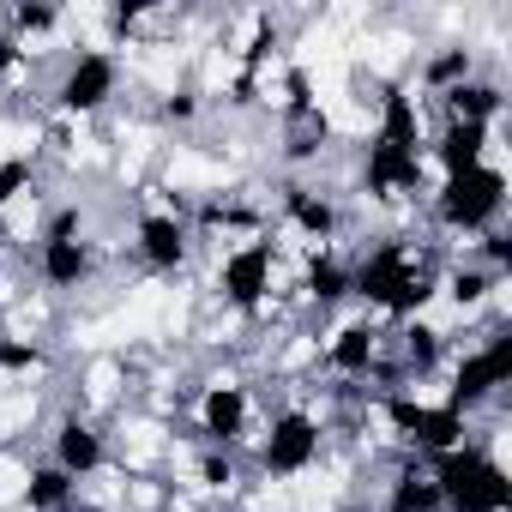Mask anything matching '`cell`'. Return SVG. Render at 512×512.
<instances>
[{
  "label": "cell",
  "mask_w": 512,
  "mask_h": 512,
  "mask_svg": "<svg viewBox=\"0 0 512 512\" xmlns=\"http://www.w3.org/2000/svg\"><path fill=\"white\" fill-rule=\"evenodd\" d=\"M428 476H434V488H440V500H446L452 512H506V506H512L506 470H500L488 452H476V446L440 452V458L428 464Z\"/></svg>",
  "instance_id": "1"
},
{
  "label": "cell",
  "mask_w": 512,
  "mask_h": 512,
  "mask_svg": "<svg viewBox=\"0 0 512 512\" xmlns=\"http://www.w3.org/2000/svg\"><path fill=\"white\" fill-rule=\"evenodd\" d=\"M506 205V175L500 169H470V175H446L440 187V223L446 229H488Z\"/></svg>",
  "instance_id": "2"
},
{
  "label": "cell",
  "mask_w": 512,
  "mask_h": 512,
  "mask_svg": "<svg viewBox=\"0 0 512 512\" xmlns=\"http://www.w3.org/2000/svg\"><path fill=\"white\" fill-rule=\"evenodd\" d=\"M506 380H512V332H494L488 350H476V356L458 362L452 392H446V410L464 416V410H476V404H482L494 386H506Z\"/></svg>",
  "instance_id": "3"
},
{
  "label": "cell",
  "mask_w": 512,
  "mask_h": 512,
  "mask_svg": "<svg viewBox=\"0 0 512 512\" xmlns=\"http://www.w3.org/2000/svg\"><path fill=\"white\" fill-rule=\"evenodd\" d=\"M386 416H392V428H398L416 452H428V458L464 446V416H452L446 404L428 410V404H416V398H386Z\"/></svg>",
  "instance_id": "4"
},
{
  "label": "cell",
  "mask_w": 512,
  "mask_h": 512,
  "mask_svg": "<svg viewBox=\"0 0 512 512\" xmlns=\"http://www.w3.org/2000/svg\"><path fill=\"white\" fill-rule=\"evenodd\" d=\"M314 452H320V422H314L308 410H284V416L272 422L266 446H260V464H266L272 476H296V470L314 464Z\"/></svg>",
  "instance_id": "5"
},
{
  "label": "cell",
  "mask_w": 512,
  "mask_h": 512,
  "mask_svg": "<svg viewBox=\"0 0 512 512\" xmlns=\"http://www.w3.org/2000/svg\"><path fill=\"white\" fill-rule=\"evenodd\" d=\"M416 272V260H410V247L404 241H386V247H374L368 260L350 272V296H362L368 308H392V296L404 290V278Z\"/></svg>",
  "instance_id": "6"
},
{
  "label": "cell",
  "mask_w": 512,
  "mask_h": 512,
  "mask_svg": "<svg viewBox=\"0 0 512 512\" xmlns=\"http://www.w3.org/2000/svg\"><path fill=\"white\" fill-rule=\"evenodd\" d=\"M217 290H223L235 308H260L266 290H272V247H266V241L235 247L229 260H223V272H217Z\"/></svg>",
  "instance_id": "7"
},
{
  "label": "cell",
  "mask_w": 512,
  "mask_h": 512,
  "mask_svg": "<svg viewBox=\"0 0 512 512\" xmlns=\"http://www.w3.org/2000/svg\"><path fill=\"white\" fill-rule=\"evenodd\" d=\"M115 55H79L73 67H67V79H61V91H55V103L67 109V115H91V109H103L109 97H115Z\"/></svg>",
  "instance_id": "8"
},
{
  "label": "cell",
  "mask_w": 512,
  "mask_h": 512,
  "mask_svg": "<svg viewBox=\"0 0 512 512\" xmlns=\"http://www.w3.org/2000/svg\"><path fill=\"white\" fill-rule=\"evenodd\" d=\"M362 181L374 199H398V193H422V157L416 151H398L386 139L368 145V163H362Z\"/></svg>",
  "instance_id": "9"
},
{
  "label": "cell",
  "mask_w": 512,
  "mask_h": 512,
  "mask_svg": "<svg viewBox=\"0 0 512 512\" xmlns=\"http://www.w3.org/2000/svg\"><path fill=\"white\" fill-rule=\"evenodd\" d=\"M199 434L211 446H235L247 434V392L241 386H211L199 404Z\"/></svg>",
  "instance_id": "10"
},
{
  "label": "cell",
  "mask_w": 512,
  "mask_h": 512,
  "mask_svg": "<svg viewBox=\"0 0 512 512\" xmlns=\"http://www.w3.org/2000/svg\"><path fill=\"white\" fill-rule=\"evenodd\" d=\"M139 253H145V266L175 272L187 260V229H181V217H169V211L139 217Z\"/></svg>",
  "instance_id": "11"
},
{
  "label": "cell",
  "mask_w": 512,
  "mask_h": 512,
  "mask_svg": "<svg viewBox=\"0 0 512 512\" xmlns=\"http://www.w3.org/2000/svg\"><path fill=\"white\" fill-rule=\"evenodd\" d=\"M55 464L79 482V476H91V470H103V434L91 428V422H79V416H67L61 428H55Z\"/></svg>",
  "instance_id": "12"
},
{
  "label": "cell",
  "mask_w": 512,
  "mask_h": 512,
  "mask_svg": "<svg viewBox=\"0 0 512 512\" xmlns=\"http://www.w3.org/2000/svg\"><path fill=\"white\" fill-rule=\"evenodd\" d=\"M37 272H43V284L73 290V284H85V278H91V247H85V241H43Z\"/></svg>",
  "instance_id": "13"
},
{
  "label": "cell",
  "mask_w": 512,
  "mask_h": 512,
  "mask_svg": "<svg viewBox=\"0 0 512 512\" xmlns=\"http://www.w3.org/2000/svg\"><path fill=\"white\" fill-rule=\"evenodd\" d=\"M284 211H290L314 241H332V235H338V205H332L326 193L302 187V181H290V187H284Z\"/></svg>",
  "instance_id": "14"
},
{
  "label": "cell",
  "mask_w": 512,
  "mask_h": 512,
  "mask_svg": "<svg viewBox=\"0 0 512 512\" xmlns=\"http://www.w3.org/2000/svg\"><path fill=\"white\" fill-rule=\"evenodd\" d=\"M482 151H488V127H464V121H452L446 139L434 145V157H440L446 175H470V169H482Z\"/></svg>",
  "instance_id": "15"
},
{
  "label": "cell",
  "mask_w": 512,
  "mask_h": 512,
  "mask_svg": "<svg viewBox=\"0 0 512 512\" xmlns=\"http://www.w3.org/2000/svg\"><path fill=\"white\" fill-rule=\"evenodd\" d=\"M374 356H380V332H374V326H344V332L332 338V350H326V362H332L338 374H350V380H362V374L374 368Z\"/></svg>",
  "instance_id": "16"
},
{
  "label": "cell",
  "mask_w": 512,
  "mask_h": 512,
  "mask_svg": "<svg viewBox=\"0 0 512 512\" xmlns=\"http://www.w3.org/2000/svg\"><path fill=\"white\" fill-rule=\"evenodd\" d=\"M386 512H446V500H440V488H434V476H428V470H416V464H404V470L392 476V494H386Z\"/></svg>",
  "instance_id": "17"
},
{
  "label": "cell",
  "mask_w": 512,
  "mask_h": 512,
  "mask_svg": "<svg viewBox=\"0 0 512 512\" xmlns=\"http://www.w3.org/2000/svg\"><path fill=\"white\" fill-rule=\"evenodd\" d=\"M446 109H452V121H464V127H488V121L500 115V85H476V79H464V85L446 91Z\"/></svg>",
  "instance_id": "18"
},
{
  "label": "cell",
  "mask_w": 512,
  "mask_h": 512,
  "mask_svg": "<svg viewBox=\"0 0 512 512\" xmlns=\"http://www.w3.org/2000/svg\"><path fill=\"white\" fill-rule=\"evenodd\" d=\"M73 476L61 470V464H43V470H31V482H25V500L37 506V512H67L73 506Z\"/></svg>",
  "instance_id": "19"
},
{
  "label": "cell",
  "mask_w": 512,
  "mask_h": 512,
  "mask_svg": "<svg viewBox=\"0 0 512 512\" xmlns=\"http://www.w3.org/2000/svg\"><path fill=\"white\" fill-rule=\"evenodd\" d=\"M374 139H386V145H398V151H416V103L404 97V91H386V103H380V133Z\"/></svg>",
  "instance_id": "20"
},
{
  "label": "cell",
  "mask_w": 512,
  "mask_h": 512,
  "mask_svg": "<svg viewBox=\"0 0 512 512\" xmlns=\"http://www.w3.org/2000/svg\"><path fill=\"white\" fill-rule=\"evenodd\" d=\"M308 290H314V302H320V308H332V302H344V296H350V272H344L338 260H314Z\"/></svg>",
  "instance_id": "21"
},
{
  "label": "cell",
  "mask_w": 512,
  "mask_h": 512,
  "mask_svg": "<svg viewBox=\"0 0 512 512\" xmlns=\"http://www.w3.org/2000/svg\"><path fill=\"white\" fill-rule=\"evenodd\" d=\"M434 362H440V332L434 326H410L404 332V368L410 374H428Z\"/></svg>",
  "instance_id": "22"
},
{
  "label": "cell",
  "mask_w": 512,
  "mask_h": 512,
  "mask_svg": "<svg viewBox=\"0 0 512 512\" xmlns=\"http://www.w3.org/2000/svg\"><path fill=\"white\" fill-rule=\"evenodd\" d=\"M464 79H470V49H446V55L428 61V85H434V91H452V85H464Z\"/></svg>",
  "instance_id": "23"
},
{
  "label": "cell",
  "mask_w": 512,
  "mask_h": 512,
  "mask_svg": "<svg viewBox=\"0 0 512 512\" xmlns=\"http://www.w3.org/2000/svg\"><path fill=\"white\" fill-rule=\"evenodd\" d=\"M488 284H494V272H452V302L458 308H476L488 296Z\"/></svg>",
  "instance_id": "24"
},
{
  "label": "cell",
  "mask_w": 512,
  "mask_h": 512,
  "mask_svg": "<svg viewBox=\"0 0 512 512\" xmlns=\"http://www.w3.org/2000/svg\"><path fill=\"white\" fill-rule=\"evenodd\" d=\"M55 19H61V13H55V7H43V0H25V7L13 13V25H19L25 37H37V31H55Z\"/></svg>",
  "instance_id": "25"
},
{
  "label": "cell",
  "mask_w": 512,
  "mask_h": 512,
  "mask_svg": "<svg viewBox=\"0 0 512 512\" xmlns=\"http://www.w3.org/2000/svg\"><path fill=\"white\" fill-rule=\"evenodd\" d=\"M199 482H211V488H229V482H235V464H229L223 452H205V458H199Z\"/></svg>",
  "instance_id": "26"
},
{
  "label": "cell",
  "mask_w": 512,
  "mask_h": 512,
  "mask_svg": "<svg viewBox=\"0 0 512 512\" xmlns=\"http://www.w3.org/2000/svg\"><path fill=\"white\" fill-rule=\"evenodd\" d=\"M290 115H314V85L302 67H290Z\"/></svg>",
  "instance_id": "27"
},
{
  "label": "cell",
  "mask_w": 512,
  "mask_h": 512,
  "mask_svg": "<svg viewBox=\"0 0 512 512\" xmlns=\"http://www.w3.org/2000/svg\"><path fill=\"white\" fill-rule=\"evenodd\" d=\"M163 115H169V121H193V115H199V97H193V91H175V97L163 103Z\"/></svg>",
  "instance_id": "28"
},
{
  "label": "cell",
  "mask_w": 512,
  "mask_h": 512,
  "mask_svg": "<svg viewBox=\"0 0 512 512\" xmlns=\"http://www.w3.org/2000/svg\"><path fill=\"white\" fill-rule=\"evenodd\" d=\"M25 181H31V163H7V169H0V199H13Z\"/></svg>",
  "instance_id": "29"
},
{
  "label": "cell",
  "mask_w": 512,
  "mask_h": 512,
  "mask_svg": "<svg viewBox=\"0 0 512 512\" xmlns=\"http://www.w3.org/2000/svg\"><path fill=\"white\" fill-rule=\"evenodd\" d=\"M73 235H79V211H61V217L49 223V235H43V241H73Z\"/></svg>",
  "instance_id": "30"
},
{
  "label": "cell",
  "mask_w": 512,
  "mask_h": 512,
  "mask_svg": "<svg viewBox=\"0 0 512 512\" xmlns=\"http://www.w3.org/2000/svg\"><path fill=\"white\" fill-rule=\"evenodd\" d=\"M13 67H19V43H13V37H0V79H7Z\"/></svg>",
  "instance_id": "31"
}]
</instances>
